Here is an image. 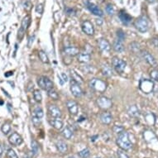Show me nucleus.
Masks as SVG:
<instances>
[{"mask_svg":"<svg viewBox=\"0 0 158 158\" xmlns=\"http://www.w3.org/2000/svg\"><path fill=\"white\" fill-rule=\"evenodd\" d=\"M116 142H117V145L119 147L121 150H124V151L130 150L132 146H133L130 139L128 138V134L124 131L123 133L118 134V137L117 138Z\"/></svg>","mask_w":158,"mask_h":158,"instance_id":"f257e3e1","label":"nucleus"},{"mask_svg":"<svg viewBox=\"0 0 158 158\" xmlns=\"http://www.w3.org/2000/svg\"><path fill=\"white\" fill-rule=\"evenodd\" d=\"M89 86L91 89L100 93H103L107 89V84L105 81L97 78L90 79L89 81Z\"/></svg>","mask_w":158,"mask_h":158,"instance_id":"f03ea898","label":"nucleus"},{"mask_svg":"<svg viewBox=\"0 0 158 158\" xmlns=\"http://www.w3.org/2000/svg\"><path fill=\"white\" fill-rule=\"evenodd\" d=\"M134 26L140 32H142V33L147 32L148 31V28H149L148 18L145 16H141V17H138L137 20L134 22Z\"/></svg>","mask_w":158,"mask_h":158,"instance_id":"7ed1b4c3","label":"nucleus"},{"mask_svg":"<svg viewBox=\"0 0 158 158\" xmlns=\"http://www.w3.org/2000/svg\"><path fill=\"white\" fill-rule=\"evenodd\" d=\"M139 88L145 94H150L154 89V83L151 79H142L139 83Z\"/></svg>","mask_w":158,"mask_h":158,"instance_id":"20e7f679","label":"nucleus"},{"mask_svg":"<svg viewBox=\"0 0 158 158\" xmlns=\"http://www.w3.org/2000/svg\"><path fill=\"white\" fill-rule=\"evenodd\" d=\"M96 103L98 107L101 109L106 110L110 109L113 105V102L109 98L106 96H100L96 100Z\"/></svg>","mask_w":158,"mask_h":158,"instance_id":"39448f33","label":"nucleus"},{"mask_svg":"<svg viewBox=\"0 0 158 158\" xmlns=\"http://www.w3.org/2000/svg\"><path fill=\"white\" fill-rule=\"evenodd\" d=\"M112 65L114 66L115 70L118 73H123L126 68V62L118 58V56H114L112 58Z\"/></svg>","mask_w":158,"mask_h":158,"instance_id":"423d86ee","label":"nucleus"},{"mask_svg":"<svg viewBox=\"0 0 158 158\" xmlns=\"http://www.w3.org/2000/svg\"><path fill=\"white\" fill-rule=\"evenodd\" d=\"M70 91L75 97L76 98H79L81 97L83 94V91L81 87L79 86V84L76 82L75 80H71L70 81Z\"/></svg>","mask_w":158,"mask_h":158,"instance_id":"0eeeda50","label":"nucleus"},{"mask_svg":"<svg viewBox=\"0 0 158 158\" xmlns=\"http://www.w3.org/2000/svg\"><path fill=\"white\" fill-rule=\"evenodd\" d=\"M83 31L88 36H93L94 34V28L93 24L90 21L86 20L83 22L82 25H81Z\"/></svg>","mask_w":158,"mask_h":158,"instance_id":"6e6552de","label":"nucleus"},{"mask_svg":"<svg viewBox=\"0 0 158 158\" xmlns=\"http://www.w3.org/2000/svg\"><path fill=\"white\" fill-rule=\"evenodd\" d=\"M142 57L146 61L148 62L149 65L152 66V67H154L156 68L157 66V60L155 59V57L153 55H151L150 52H147V51H143V52H142Z\"/></svg>","mask_w":158,"mask_h":158,"instance_id":"1a4fd4ad","label":"nucleus"},{"mask_svg":"<svg viewBox=\"0 0 158 158\" xmlns=\"http://www.w3.org/2000/svg\"><path fill=\"white\" fill-rule=\"evenodd\" d=\"M8 142H10L11 145L13 146H19L22 143V138L21 137L20 135L17 133H13V134H11L8 138Z\"/></svg>","mask_w":158,"mask_h":158,"instance_id":"9d476101","label":"nucleus"},{"mask_svg":"<svg viewBox=\"0 0 158 158\" xmlns=\"http://www.w3.org/2000/svg\"><path fill=\"white\" fill-rule=\"evenodd\" d=\"M66 106L68 108L70 114L71 115H76L78 114V111H79V108H78V104L76 103V101L74 100H68L66 102Z\"/></svg>","mask_w":158,"mask_h":158,"instance_id":"9b49d317","label":"nucleus"},{"mask_svg":"<svg viewBox=\"0 0 158 158\" xmlns=\"http://www.w3.org/2000/svg\"><path fill=\"white\" fill-rule=\"evenodd\" d=\"M98 46L103 52H108L111 50V46H110L109 42L104 38L98 39Z\"/></svg>","mask_w":158,"mask_h":158,"instance_id":"f8f14e48","label":"nucleus"},{"mask_svg":"<svg viewBox=\"0 0 158 158\" xmlns=\"http://www.w3.org/2000/svg\"><path fill=\"white\" fill-rule=\"evenodd\" d=\"M86 5H87V7H88V9H89L91 13L94 15H96L98 17H102L103 15V11L100 9V7L96 6L95 4H91V3H89V2H87L86 3Z\"/></svg>","mask_w":158,"mask_h":158,"instance_id":"ddd939ff","label":"nucleus"},{"mask_svg":"<svg viewBox=\"0 0 158 158\" xmlns=\"http://www.w3.org/2000/svg\"><path fill=\"white\" fill-rule=\"evenodd\" d=\"M48 111L49 114H51L53 118H60L61 117V111L55 104H50L48 107Z\"/></svg>","mask_w":158,"mask_h":158,"instance_id":"4468645a","label":"nucleus"},{"mask_svg":"<svg viewBox=\"0 0 158 158\" xmlns=\"http://www.w3.org/2000/svg\"><path fill=\"white\" fill-rule=\"evenodd\" d=\"M100 118V121H101L103 124H107V125L111 124V122L113 120V117H112L111 114L109 113V112H103V114H101Z\"/></svg>","mask_w":158,"mask_h":158,"instance_id":"2eb2a0df","label":"nucleus"},{"mask_svg":"<svg viewBox=\"0 0 158 158\" xmlns=\"http://www.w3.org/2000/svg\"><path fill=\"white\" fill-rule=\"evenodd\" d=\"M64 52L67 55L70 56H76L79 54V50L75 46H67L64 49Z\"/></svg>","mask_w":158,"mask_h":158,"instance_id":"dca6fc26","label":"nucleus"},{"mask_svg":"<svg viewBox=\"0 0 158 158\" xmlns=\"http://www.w3.org/2000/svg\"><path fill=\"white\" fill-rule=\"evenodd\" d=\"M118 16H119L121 22L124 24H128L131 21H132V17H131L129 14L127 13L125 11H121L119 14H118Z\"/></svg>","mask_w":158,"mask_h":158,"instance_id":"f3484780","label":"nucleus"},{"mask_svg":"<svg viewBox=\"0 0 158 158\" xmlns=\"http://www.w3.org/2000/svg\"><path fill=\"white\" fill-rule=\"evenodd\" d=\"M77 60L80 63H88L91 60V55L89 53H87V52L79 53L78 56H77Z\"/></svg>","mask_w":158,"mask_h":158,"instance_id":"a211bd4d","label":"nucleus"},{"mask_svg":"<svg viewBox=\"0 0 158 158\" xmlns=\"http://www.w3.org/2000/svg\"><path fill=\"white\" fill-rule=\"evenodd\" d=\"M50 124L51 126L57 129V130H61L62 127H63V122H62L60 118H54V119H52L50 120Z\"/></svg>","mask_w":158,"mask_h":158,"instance_id":"6ab92c4d","label":"nucleus"},{"mask_svg":"<svg viewBox=\"0 0 158 158\" xmlns=\"http://www.w3.org/2000/svg\"><path fill=\"white\" fill-rule=\"evenodd\" d=\"M127 114H129L130 117L137 118L139 116L140 112H139V109H138V108L136 105H131L128 108V109H127Z\"/></svg>","mask_w":158,"mask_h":158,"instance_id":"aec40b11","label":"nucleus"},{"mask_svg":"<svg viewBox=\"0 0 158 158\" xmlns=\"http://www.w3.org/2000/svg\"><path fill=\"white\" fill-rule=\"evenodd\" d=\"M56 148L61 153H66L67 151H68V147H67V144L65 143V142L63 141H58L56 142Z\"/></svg>","mask_w":158,"mask_h":158,"instance_id":"412c9836","label":"nucleus"},{"mask_svg":"<svg viewBox=\"0 0 158 158\" xmlns=\"http://www.w3.org/2000/svg\"><path fill=\"white\" fill-rule=\"evenodd\" d=\"M113 48L116 52H118V53H120V52H123L124 50V46L123 44V41H120V40H116V41H114V45H113Z\"/></svg>","mask_w":158,"mask_h":158,"instance_id":"4be33fe9","label":"nucleus"},{"mask_svg":"<svg viewBox=\"0 0 158 158\" xmlns=\"http://www.w3.org/2000/svg\"><path fill=\"white\" fill-rule=\"evenodd\" d=\"M101 71L103 73V76H107V77H110L113 75V71L109 65L107 64H103L101 66Z\"/></svg>","mask_w":158,"mask_h":158,"instance_id":"5701e85b","label":"nucleus"},{"mask_svg":"<svg viewBox=\"0 0 158 158\" xmlns=\"http://www.w3.org/2000/svg\"><path fill=\"white\" fill-rule=\"evenodd\" d=\"M70 76H71V78H72L73 80H75L76 82H77L78 84H79V85L84 83V79H83V78L79 76L78 73L76 72V70H70Z\"/></svg>","mask_w":158,"mask_h":158,"instance_id":"b1692460","label":"nucleus"},{"mask_svg":"<svg viewBox=\"0 0 158 158\" xmlns=\"http://www.w3.org/2000/svg\"><path fill=\"white\" fill-rule=\"evenodd\" d=\"M62 136L65 138V139H70L73 136V132L70 130L69 127H65L61 132Z\"/></svg>","mask_w":158,"mask_h":158,"instance_id":"393cba45","label":"nucleus"},{"mask_svg":"<svg viewBox=\"0 0 158 158\" xmlns=\"http://www.w3.org/2000/svg\"><path fill=\"white\" fill-rule=\"evenodd\" d=\"M30 22H31V17H30V16H26V17L22 19V21L21 28H22L24 31H26L28 28V27H29Z\"/></svg>","mask_w":158,"mask_h":158,"instance_id":"a878e982","label":"nucleus"},{"mask_svg":"<svg viewBox=\"0 0 158 158\" xmlns=\"http://www.w3.org/2000/svg\"><path fill=\"white\" fill-rule=\"evenodd\" d=\"M38 56L39 59L41 60V61L44 64H48L49 63V58L48 55H46V53L43 51H39L38 52Z\"/></svg>","mask_w":158,"mask_h":158,"instance_id":"bb28decb","label":"nucleus"},{"mask_svg":"<svg viewBox=\"0 0 158 158\" xmlns=\"http://www.w3.org/2000/svg\"><path fill=\"white\" fill-rule=\"evenodd\" d=\"M129 48L133 52H135V53H137L140 51V44L138 43V42H132L129 44Z\"/></svg>","mask_w":158,"mask_h":158,"instance_id":"cd10ccee","label":"nucleus"},{"mask_svg":"<svg viewBox=\"0 0 158 158\" xmlns=\"http://www.w3.org/2000/svg\"><path fill=\"white\" fill-rule=\"evenodd\" d=\"M33 116H36L39 118H41L44 116V112H43V110L41 107H37L35 109L34 111H33Z\"/></svg>","mask_w":158,"mask_h":158,"instance_id":"c85d7f7f","label":"nucleus"},{"mask_svg":"<svg viewBox=\"0 0 158 158\" xmlns=\"http://www.w3.org/2000/svg\"><path fill=\"white\" fill-rule=\"evenodd\" d=\"M47 94H48V96L50 97L51 99H52V100H57L59 99L58 93H57L54 89H50V90H48V91H47Z\"/></svg>","mask_w":158,"mask_h":158,"instance_id":"c756f323","label":"nucleus"},{"mask_svg":"<svg viewBox=\"0 0 158 158\" xmlns=\"http://www.w3.org/2000/svg\"><path fill=\"white\" fill-rule=\"evenodd\" d=\"M31 151H32V153L34 155L37 154L38 151H39V145H38L37 142L35 141V140H32L31 141Z\"/></svg>","mask_w":158,"mask_h":158,"instance_id":"7c9ffc66","label":"nucleus"},{"mask_svg":"<svg viewBox=\"0 0 158 158\" xmlns=\"http://www.w3.org/2000/svg\"><path fill=\"white\" fill-rule=\"evenodd\" d=\"M38 85L42 89H46V76H41L37 79Z\"/></svg>","mask_w":158,"mask_h":158,"instance_id":"2f4dec72","label":"nucleus"},{"mask_svg":"<svg viewBox=\"0 0 158 158\" xmlns=\"http://www.w3.org/2000/svg\"><path fill=\"white\" fill-rule=\"evenodd\" d=\"M33 97H34V100L37 102V103H41V100H42V95H41V92L38 90V89H36L33 92Z\"/></svg>","mask_w":158,"mask_h":158,"instance_id":"473e14b6","label":"nucleus"},{"mask_svg":"<svg viewBox=\"0 0 158 158\" xmlns=\"http://www.w3.org/2000/svg\"><path fill=\"white\" fill-rule=\"evenodd\" d=\"M79 156L81 158H88L90 156V151L88 148L83 149L82 151H80L79 152Z\"/></svg>","mask_w":158,"mask_h":158,"instance_id":"72a5a7b5","label":"nucleus"},{"mask_svg":"<svg viewBox=\"0 0 158 158\" xmlns=\"http://www.w3.org/2000/svg\"><path fill=\"white\" fill-rule=\"evenodd\" d=\"M145 118H146V121H147V123H148L149 124H155V117H154V115H153L152 114H146V116H145Z\"/></svg>","mask_w":158,"mask_h":158,"instance_id":"f704fd0d","label":"nucleus"},{"mask_svg":"<svg viewBox=\"0 0 158 158\" xmlns=\"http://www.w3.org/2000/svg\"><path fill=\"white\" fill-rule=\"evenodd\" d=\"M22 7H24V9H26L27 11L31 10V3L30 0H22Z\"/></svg>","mask_w":158,"mask_h":158,"instance_id":"c9c22d12","label":"nucleus"},{"mask_svg":"<svg viewBox=\"0 0 158 158\" xmlns=\"http://www.w3.org/2000/svg\"><path fill=\"white\" fill-rule=\"evenodd\" d=\"M150 76L151 79H153L155 81L158 82V70L153 69L150 71Z\"/></svg>","mask_w":158,"mask_h":158,"instance_id":"e433bc0d","label":"nucleus"},{"mask_svg":"<svg viewBox=\"0 0 158 158\" xmlns=\"http://www.w3.org/2000/svg\"><path fill=\"white\" fill-rule=\"evenodd\" d=\"M53 82H52L51 79L47 78V77H46V89L45 90H46V91H48L50 89H53Z\"/></svg>","mask_w":158,"mask_h":158,"instance_id":"4c0bfd02","label":"nucleus"},{"mask_svg":"<svg viewBox=\"0 0 158 158\" xmlns=\"http://www.w3.org/2000/svg\"><path fill=\"white\" fill-rule=\"evenodd\" d=\"M11 130V126L9 124H4L2 127H1V131L4 133V134H7Z\"/></svg>","mask_w":158,"mask_h":158,"instance_id":"58836bf2","label":"nucleus"},{"mask_svg":"<svg viewBox=\"0 0 158 158\" xmlns=\"http://www.w3.org/2000/svg\"><path fill=\"white\" fill-rule=\"evenodd\" d=\"M7 156L8 158H18L17 153L13 149H8L7 151Z\"/></svg>","mask_w":158,"mask_h":158,"instance_id":"ea45409f","label":"nucleus"},{"mask_svg":"<svg viewBox=\"0 0 158 158\" xmlns=\"http://www.w3.org/2000/svg\"><path fill=\"white\" fill-rule=\"evenodd\" d=\"M31 122H32V124H33V125H34L35 127H38L41 123V118L36 117V116H32V118H31Z\"/></svg>","mask_w":158,"mask_h":158,"instance_id":"a19ab883","label":"nucleus"},{"mask_svg":"<svg viewBox=\"0 0 158 158\" xmlns=\"http://www.w3.org/2000/svg\"><path fill=\"white\" fill-rule=\"evenodd\" d=\"M117 36H118V39L122 41H124V39H125V37H126V36H125V33H124V31H123V30H121V29L118 30Z\"/></svg>","mask_w":158,"mask_h":158,"instance_id":"79ce46f5","label":"nucleus"},{"mask_svg":"<svg viewBox=\"0 0 158 158\" xmlns=\"http://www.w3.org/2000/svg\"><path fill=\"white\" fill-rule=\"evenodd\" d=\"M113 131H114L115 133L119 134V133H123V132H124V127H122V126H118V125H115V126H114V127H113Z\"/></svg>","mask_w":158,"mask_h":158,"instance_id":"37998d69","label":"nucleus"},{"mask_svg":"<svg viewBox=\"0 0 158 158\" xmlns=\"http://www.w3.org/2000/svg\"><path fill=\"white\" fill-rule=\"evenodd\" d=\"M43 11H44V7H43V4H39L37 5V7H36V12H37V14H41L43 13Z\"/></svg>","mask_w":158,"mask_h":158,"instance_id":"c03bdc74","label":"nucleus"},{"mask_svg":"<svg viewBox=\"0 0 158 158\" xmlns=\"http://www.w3.org/2000/svg\"><path fill=\"white\" fill-rule=\"evenodd\" d=\"M117 155L118 158H129V157L125 153L124 150H118L117 151Z\"/></svg>","mask_w":158,"mask_h":158,"instance_id":"a18cd8bd","label":"nucleus"},{"mask_svg":"<svg viewBox=\"0 0 158 158\" xmlns=\"http://www.w3.org/2000/svg\"><path fill=\"white\" fill-rule=\"evenodd\" d=\"M106 12L109 15H114V7L113 5H108L106 7Z\"/></svg>","mask_w":158,"mask_h":158,"instance_id":"49530a36","label":"nucleus"},{"mask_svg":"<svg viewBox=\"0 0 158 158\" xmlns=\"http://www.w3.org/2000/svg\"><path fill=\"white\" fill-rule=\"evenodd\" d=\"M24 32L25 31L22 29V28H20L19 29V31H18V34H17V37L19 40H22V37H23V36H24Z\"/></svg>","mask_w":158,"mask_h":158,"instance_id":"de8ad7c7","label":"nucleus"},{"mask_svg":"<svg viewBox=\"0 0 158 158\" xmlns=\"http://www.w3.org/2000/svg\"><path fill=\"white\" fill-rule=\"evenodd\" d=\"M34 39H35V35L31 36V37H29V39H28V47H31V46L32 45V43H33V41H34Z\"/></svg>","mask_w":158,"mask_h":158,"instance_id":"09e8293b","label":"nucleus"},{"mask_svg":"<svg viewBox=\"0 0 158 158\" xmlns=\"http://www.w3.org/2000/svg\"><path fill=\"white\" fill-rule=\"evenodd\" d=\"M151 43L155 47H158V37L152 38L151 40Z\"/></svg>","mask_w":158,"mask_h":158,"instance_id":"8fccbe9b","label":"nucleus"},{"mask_svg":"<svg viewBox=\"0 0 158 158\" xmlns=\"http://www.w3.org/2000/svg\"><path fill=\"white\" fill-rule=\"evenodd\" d=\"M62 77V80L64 81V82H66L67 80H68V78H67V76L65 75V74H64V73H61V76Z\"/></svg>","mask_w":158,"mask_h":158,"instance_id":"3c124183","label":"nucleus"},{"mask_svg":"<svg viewBox=\"0 0 158 158\" xmlns=\"http://www.w3.org/2000/svg\"><path fill=\"white\" fill-rule=\"evenodd\" d=\"M96 23L97 25H99V26H101V25L103 24V20L102 19H96Z\"/></svg>","mask_w":158,"mask_h":158,"instance_id":"603ef678","label":"nucleus"},{"mask_svg":"<svg viewBox=\"0 0 158 158\" xmlns=\"http://www.w3.org/2000/svg\"><path fill=\"white\" fill-rule=\"evenodd\" d=\"M146 1L148 2V3H150V4H151V3H154L156 0H146Z\"/></svg>","mask_w":158,"mask_h":158,"instance_id":"864d4df0","label":"nucleus"},{"mask_svg":"<svg viewBox=\"0 0 158 158\" xmlns=\"http://www.w3.org/2000/svg\"><path fill=\"white\" fill-rule=\"evenodd\" d=\"M2 154H3V148H2V147L0 146V156Z\"/></svg>","mask_w":158,"mask_h":158,"instance_id":"5fc2aeb1","label":"nucleus"},{"mask_svg":"<svg viewBox=\"0 0 158 158\" xmlns=\"http://www.w3.org/2000/svg\"><path fill=\"white\" fill-rule=\"evenodd\" d=\"M23 158H30V157H29L28 156H24V157H23Z\"/></svg>","mask_w":158,"mask_h":158,"instance_id":"6e6d98bb","label":"nucleus"},{"mask_svg":"<svg viewBox=\"0 0 158 158\" xmlns=\"http://www.w3.org/2000/svg\"><path fill=\"white\" fill-rule=\"evenodd\" d=\"M68 158H76V157H68Z\"/></svg>","mask_w":158,"mask_h":158,"instance_id":"4d7b16f0","label":"nucleus"},{"mask_svg":"<svg viewBox=\"0 0 158 158\" xmlns=\"http://www.w3.org/2000/svg\"><path fill=\"white\" fill-rule=\"evenodd\" d=\"M157 96L158 97V90H157Z\"/></svg>","mask_w":158,"mask_h":158,"instance_id":"13d9d810","label":"nucleus"},{"mask_svg":"<svg viewBox=\"0 0 158 158\" xmlns=\"http://www.w3.org/2000/svg\"><path fill=\"white\" fill-rule=\"evenodd\" d=\"M96 158H100V157H96Z\"/></svg>","mask_w":158,"mask_h":158,"instance_id":"bf43d9fd","label":"nucleus"}]
</instances>
